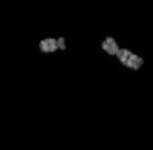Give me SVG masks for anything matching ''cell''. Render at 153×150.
<instances>
[{
    "label": "cell",
    "mask_w": 153,
    "mask_h": 150,
    "mask_svg": "<svg viewBox=\"0 0 153 150\" xmlns=\"http://www.w3.org/2000/svg\"><path fill=\"white\" fill-rule=\"evenodd\" d=\"M58 45H59V50H66V47H67V45H66V39L63 37H59L58 38Z\"/></svg>",
    "instance_id": "4"
},
{
    "label": "cell",
    "mask_w": 153,
    "mask_h": 150,
    "mask_svg": "<svg viewBox=\"0 0 153 150\" xmlns=\"http://www.w3.org/2000/svg\"><path fill=\"white\" fill-rule=\"evenodd\" d=\"M115 57L123 66L130 68L132 70H138L144 65V59L136 53L131 52L128 49H120L115 54Z\"/></svg>",
    "instance_id": "1"
},
{
    "label": "cell",
    "mask_w": 153,
    "mask_h": 150,
    "mask_svg": "<svg viewBox=\"0 0 153 150\" xmlns=\"http://www.w3.org/2000/svg\"><path fill=\"white\" fill-rule=\"evenodd\" d=\"M101 49H102V51H105V52L109 54V56H115L117 51L120 50V47H119V44H117V42L115 40L113 37H111V36H107V37L105 38L102 42H101Z\"/></svg>",
    "instance_id": "3"
},
{
    "label": "cell",
    "mask_w": 153,
    "mask_h": 150,
    "mask_svg": "<svg viewBox=\"0 0 153 150\" xmlns=\"http://www.w3.org/2000/svg\"><path fill=\"white\" fill-rule=\"evenodd\" d=\"M39 50L43 53H54L59 50L58 38L48 37L39 42Z\"/></svg>",
    "instance_id": "2"
}]
</instances>
